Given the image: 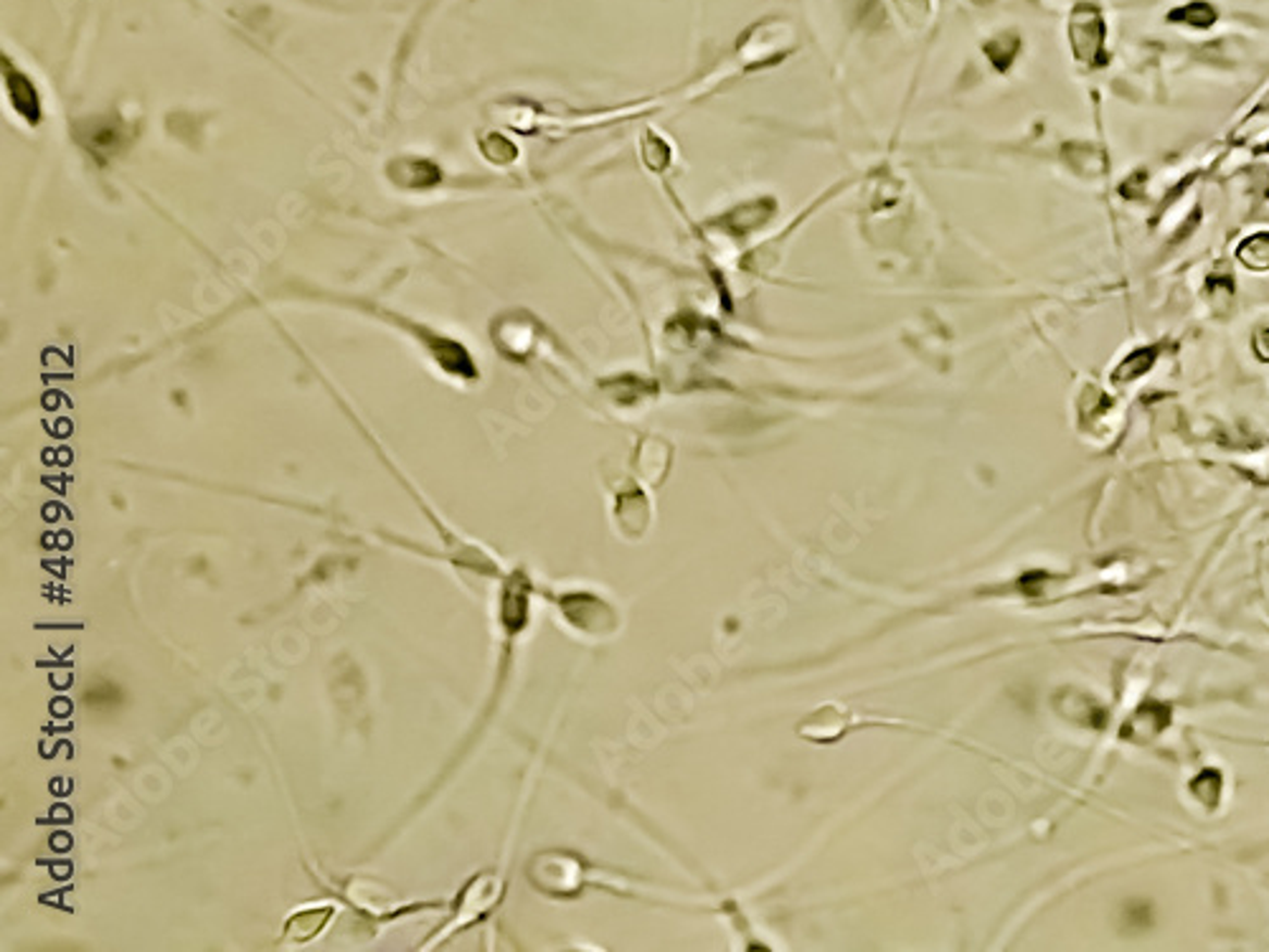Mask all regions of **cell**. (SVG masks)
I'll return each mask as SVG.
<instances>
[{"label": "cell", "mask_w": 1269, "mask_h": 952, "mask_svg": "<svg viewBox=\"0 0 1269 952\" xmlns=\"http://www.w3.org/2000/svg\"><path fill=\"white\" fill-rule=\"evenodd\" d=\"M1069 44L1080 64L1099 69L1110 61L1107 51V18L1095 0H1080L1069 13Z\"/></svg>", "instance_id": "1"}, {"label": "cell", "mask_w": 1269, "mask_h": 952, "mask_svg": "<svg viewBox=\"0 0 1269 952\" xmlns=\"http://www.w3.org/2000/svg\"><path fill=\"white\" fill-rule=\"evenodd\" d=\"M1166 21L1194 30H1209L1211 26H1217L1219 8L1209 3V0H1188V3L1175 5L1173 11L1166 15Z\"/></svg>", "instance_id": "2"}, {"label": "cell", "mask_w": 1269, "mask_h": 952, "mask_svg": "<svg viewBox=\"0 0 1269 952\" xmlns=\"http://www.w3.org/2000/svg\"><path fill=\"white\" fill-rule=\"evenodd\" d=\"M1158 358V346H1145V348H1137L1130 354L1125 361H1122L1118 369H1114L1112 379L1118 381V384H1125V381H1135L1141 379L1143 373L1150 371V366L1156 363Z\"/></svg>", "instance_id": "3"}, {"label": "cell", "mask_w": 1269, "mask_h": 952, "mask_svg": "<svg viewBox=\"0 0 1269 952\" xmlns=\"http://www.w3.org/2000/svg\"><path fill=\"white\" fill-rule=\"evenodd\" d=\"M1236 257H1240V262L1244 267H1249V270H1269V232H1259V234H1252L1249 239H1244L1240 244V249H1236Z\"/></svg>", "instance_id": "4"}, {"label": "cell", "mask_w": 1269, "mask_h": 952, "mask_svg": "<svg viewBox=\"0 0 1269 952\" xmlns=\"http://www.w3.org/2000/svg\"><path fill=\"white\" fill-rule=\"evenodd\" d=\"M1255 350H1257V356L1262 358V361H1269V327H1265V331L1257 333Z\"/></svg>", "instance_id": "5"}, {"label": "cell", "mask_w": 1269, "mask_h": 952, "mask_svg": "<svg viewBox=\"0 0 1269 952\" xmlns=\"http://www.w3.org/2000/svg\"><path fill=\"white\" fill-rule=\"evenodd\" d=\"M1267 150H1269V145H1267Z\"/></svg>", "instance_id": "6"}]
</instances>
